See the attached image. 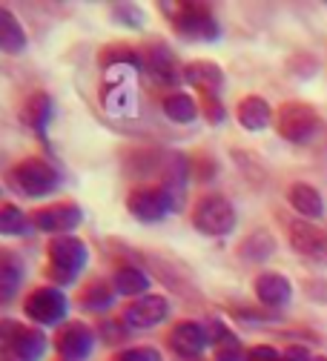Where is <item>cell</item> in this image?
Returning a JSON list of instances; mask_svg holds the SVG:
<instances>
[{
    "label": "cell",
    "mask_w": 327,
    "mask_h": 361,
    "mask_svg": "<svg viewBox=\"0 0 327 361\" xmlns=\"http://www.w3.org/2000/svg\"><path fill=\"white\" fill-rule=\"evenodd\" d=\"M32 230V215H26L18 204H0V235H26Z\"/></svg>",
    "instance_id": "obj_28"
},
{
    "label": "cell",
    "mask_w": 327,
    "mask_h": 361,
    "mask_svg": "<svg viewBox=\"0 0 327 361\" xmlns=\"http://www.w3.org/2000/svg\"><path fill=\"white\" fill-rule=\"evenodd\" d=\"M0 361H18V358H15L12 353H6V355H0Z\"/></svg>",
    "instance_id": "obj_40"
},
{
    "label": "cell",
    "mask_w": 327,
    "mask_h": 361,
    "mask_svg": "<svg viewBox=\"0 0 327 361\" xmlns=\"http://www.w3.org/2000/svg\"><path fill=\"white\" fill-rule=\"evenodd\" d=\"M46 347H49V341H46L43 330L40 327H23V333L18 336L15 347H12V355L18 361H40L46 355Z\"/></svg>",
    "instance_id": "obj_25"
},
{
    "label": "cell",
    "mask_w": 327,
    "mask_h": 361,
    "mask_svg": "<svg viewBox=\"0 0 327 361\" xmlns=\"http://www.w3.org/2000/svg\"><path fill=\"white\" fill-rule=\"evenodd\" d=\"M167 344L170 350L178 355V358H198L207 347H210V333H207V324L204 322H178L172 324V330L167 333Z\"/></svg>",
    "instance_id": "obj_14"
},
{
    "label": "cell",
    "mask_w": 327,
    "mask_h": 361,
    "mask_svg": "<svg viewBox=\"0 0 327 361\" xmlns=\"http://www.w3.org/2000/svg\"><path fill=\"white\" fill-rule=\"evenodd\" d=\"M112 361H161V353L155 347H126L112 355Z\"/></svg>",
    "instance_id": "obj_34"
},
{
    "label": "cell",
    "mask_w": 327,
    "mask_h": 361,
    "mask_svg": "<svg viewBox=\"0 0 327 361\" xmlns=\"http://www.w3.org/2000/svg\"><path fill=\"white\" fill-rule=\"evenodd\" d=\"M26 29L23 23L9 12L0 6V52H6V55H20L26 49Z\"/></svg>",
    "instance_id": "obj_24"
},
{
    "label": "cell",
    "mask_w": 327,
    "mask_h": 361,
    "mask_svg": "<svg viewBox=\"0 0 327 361\" xmlns=\"http://www.w3.org/2000/svg\"><path fill=\"white\" fill-rule=\"evenodd\" d=\"M201 118H207V123L218 126L227 118V106L218 95H201Z\"/></svg>",
    "instance_id": "obj_33"
},
{
    "label": "cell",
    "mask_w": 327,
    "mask_h": 361,
    "mask_svg": "<svg viewBox=\"0 0 327 361\" xmlns=\"http://www.w3.org/2000/svg\"><path fill=\"white\" fill-rule=\"evenodd\" d=\"M9 180L12 187L26 195V198H43V195H52L61 187V172L46 161V158H23L9 169Z\"/></svg>",
    "instance_id": "obj_2"
},
{
    "label": "cell",
    "mask_w": 327,
    "mask_h": 361,
    "mask_svg": "<svg viewBox=\"0 0 327 361\" xmlns=\"http://www.w3.org/2000/svg\"><path fill=\"white\" fill-rule=\"evenodd\" d=\"M150 284H153V279L144 273L141 267H132V264H124V267H118L115 273H112V287H115V293L118 295H126V298H141V295H147V290H150Z\"/></svg>",
    "instance_id": "obj_21"
},
{
    "label": "cell",
    "mask_w": 327,
    "mask_h": 361,
    "mask_svg": "<svg viewBox=\"0 0 327 361\" xmlns=\"http://www.w3.org/2000/svg\"><path fill=\"white\" fill-rule=\"evenodd\" d=\"M253 293L264 307H285L293 298V284L282 273H261L253 281Z\"/></svg>",
    "instance_id": "obj_17"
},
{
    "label": "cell",
    "mask_w": 327,
    "mask_h": 361,
    "mask_svg": "<svg viewBox=\"0 0 327 361\" xmlns=\"http://www.w3.org/2000/svg\"><path fill=\"white\" fill-rule=\"evenodd\" d=\"M207 333H210V347L215 353V361H244V344L242 338L232 333L224 322L218 319H207Z\"/></svg>",
    "instance_id": "obj_16"
},
{
    "label": "cell",
    "mask_w": 327,
    "mask_h": 361,
    "mask_svg": "<svg viewBox=\"0 0 327 361\" xmlns=\"http://www.w3.org/2000/svg\"><path fill=\"white\" fill-rule=\"evenodd\" d=\"M244 361H282V353H278L273 344H256L247 350Z\"/></svg>",
    "instance_id": "obj_35"
},
{
    "label": "cell",
    "mask_w": 327,
    "mask_h": 361,
    "mask_svg": "<svg viewBox=\"0 0 327 361\" xmlns=\"http://www.w3.org/2000/svg\"><path fill=\"white\" fill-rule=\"evenodd\" d=\"M170 315V301L167 295H155V293H147L141 298H135L124 307V315L121 322L129 327V330H150V327H158L161 322H167Z\"/></svg>",
    "instance_id": "obj_13"
},
{
    "label": "cell",
    "mask_w": 327,
    "mask_h": 361,
    "mask_svg": "<svg viewBox=\"0 0 327 361\" xmlns=\"http://www.w3.org/2000/svg\"><path fill=\"white\" fill-rule=\"evenodd\" d=\"M95 341H98L95 330L83 322H66L55 333V350L64 361H86L95 353Z\"/></svg>",
    "instance_id": "obj_12"
},
{
    "label": "cell",
    "mask_w": 327,
    "mask_h": 361,
    "mask_svg": "<svg viewBox=\"0 0 327 361\" xmlns=\"http://www.w3.org/2000/svg\"><path fill=\"white\" fill-rule=\"evenodd\" d=\"M190 172H193V164L184 152H170L164 155V166H161V180L158 184L167 190V195L172 198V207L175 212L184 207L186 201V180H190Z\"/></svg>",
    "instance_id": "obj_15"
},
{
    "label": "cell",
    "mask_w": 327,
    "mask_h": 361,
    "mask_svg": "<svg viewBox=\"0 0 327 361\" xmlns=\"http://www.w3.org/2000/svg\"><path fill=\"white\" fill-rule=\"evenodd\" d=\"M193 169H196V175H198L201 180H213V175L218 172V164H215V158H210V155H198L196 164H193Z\"/></svg>",
    "instance_id": "obj_37"
},
{
    "label": "cell",
    "mask_w": 327,
    "mask_h": 361,
    "mask_svg": "<svg viewBox=\"0 0 327 361\" xmlns=\"http://www.w3.org/2000/svg\"><path fill=\"white\" fill-rule=\"evenodd\" d=\"M66 310H69V301H66L64 290H58L52 284L35 287L23 301L26 319L40 324V327H61L66 319Z\"/></svg>",
    "instance_id": "obj_5"
},
{
    "label": "cell",
    "mask_w": 327,
    "mask_h": 361,
    "mask_svg": "<svg viewBox=\"0 0 327 361\" xmlns=\"http://www.w3.org/2000/svg\"><path fill=\"white\" fill-rule=\"evenodd\" d=\"M12 298H15V295H9V293H6V290H0V304H9V301H12Z\"/></svg>",
    "instance_id": "obj_39"
},
{
    "label": "cell",
    "mask_w": 327,
    "mask_h": 361,
    "mask_svg": "<svg viewBox=\"0 0 327 361\" xmlns=\"http://www.w3.org/2000/svg\"><path fill=\"white\" fill-rule=\"evenodd\" d=\"M282 361H313V355L307 353V347L293 344V347H287V350L282 353Z\"/></svg>",
    "instance_id": "obj_38"
},
{
    "label": "cell",
    "mask_w": 327,
    "mask_h": 361,
    "mask_svg": "<svg viewBox=\"0 0 327 361\" xmlns=\"http://www.w3.org/2000/svg\"><path fill=\"white\" fill-rule=\"evenodd\" d=\"M101 66L104 69H115V66H129L141 72V49L135 47H124V43H115V47H107L101 52Z\"/></svg>",
    "instance_id": "obj_30"
},
{
    "label": "cell",
    "mask_w": 327,
    "mask_h": 361,
    "mask_svg": "<svg viewBox=\"0 0 327 361\" xmlns=\"http://www.w3.org/2000/svg\"><path fill=\"white\" fill-rule=\"evenodd\" d=\"M115 287H112V281H107V279H92L83 290H81V295H78V304H81V310H86V312H104V310H109L112 304H115Z\"/></svg>",
    "instance_id": "obj_23"
},
{
    "label": "cell",
    "mask_w": 327,
    "mask_h": 361,
    "mask_svg": "<svg viewBox=\"0 0 327 361\" xmlns=\"http://www.w3.org/2000/svg\"><path fill=\"white\" fill-rule=\"evenodd\" d=\"M52 112H55V106H52L49 92H32V95L23 101V106H20V121H23L29 129L43 132L46 126H49V121H52Z\"/></svg>",
    "instance_id": "obj_22"
},
{
    "label": "cell",
    "mask_w": 327,
    "mask_h": 361,
    "mask_svg": "<svg viewBox=\"0 0 327 361\" xmlns=\"http://www.w3.org/2000/svg\"><path fill=\"white\" fill-rule=\"evenodd\" d=\"M109 15L115 20H121L124 26H129V29H141V23H144V9L132 6V4H118V6H112Z\"/></svg>",
    "instance_id": "obj_32"
},
{
    "label": "cell",
    "mask_w": 327,
    "mask_h": 361,
    "mask_svg": "<svg viewBox=\"0 0 327 361\" xmlns=\"http://www.w3.org/2000/svg\"><path fill=\"white\" fill-rule=\"evenodd\" d=\"M275 129L290 144H307L319 132V112L310 104L287 101L275 112Z\"/></svg>",
    "instance_id": "obj_6"
},
{
    "label": "cell",
    "mask_w": 327,
    "mask_h": 361,
    "mask_svg": "<svg viewBox=\"0 0 327 361\" xmlns=\"http://www.w3.org/2000/svg\"><path fill=\"white\" fill-rule=\"evenodd\" d=\"M126 209L132 218L144 221V224H155L164 221L170 212H175L172 198L167 195V190L161 184H138L129 190L126 195Z\"/></svg>",
    "instance_id": "obj_8"
},
{
    "label": "cell",
    "mask_w": 327,
    "mask_h": 361,
    "mask_svg": "<svg viewBox=\"0 0 327 361\" xmlns=\"http://www.w3.org/2000/svg\"><path fill=\"white\" fill-rule=\"evenodd\" d=\"M20 284H23V261L12 250H0V290L15 295Z\"/></svg>",
    "instance_id": "obj_29"
},
{
    "label": "cell",
    "mask_w": 327,
    "mask_h": 361,
    "mask_svg": "<svg viewBox=\"0 0 327 361\" xmlns=\"http://www.w3.org/2000/svg\"><path fill=\"white\" fill-rule=\"evenodd\" d=\"M287 241H290L293 252L302 255L304 261L319 264V267H327V233L319 230L313 221H304V218L290 221Z\"/></svg>",
    "instance_id": "obj_10"
},
{
    "label": "cell",
    "mask_w": 327,
    "mask_h": 361,
    "mask_svg": "<svg viewBox=\"0 0 327 361\" xmlns=\"http://www.w3.org/2000/svg\"><path fill=\"white\" fill-rule=\"evenodd\" d=\"M46 279L52 281V287H66L72 284L81 273L83 267L89 264V250L86 244L78 238V235H58L49 241V247H46Z\"/></svg>",
    "instance_id": "obj_1"
},
{
    "label": "cell",
    "mask_w": 327,
    "mask_h": 361,
    "mask_svg": "<svg viewBox=\"0 0 327 361\" xmlns=\"http://www.w3.org/2000/svg\"><path fill=\"white\" fill-rule=\"evenodd\" d=\"M135 72L129 66H115V69H104V109L126 118L135 115Z\"/></svg>",
    "instance_id": "obj_7"
},
{
    "label": "cell",
    "mask_w": 327,
    "mask_h": 361,
    "mask_svg": "<svg viewBox=\"0 0 327 361\" xmlns=\"http://www.w3.org/2000/svg\"><path fill=\"white\" fill-rule=\"evenodd\" d=\"M184 80L198 89V95H218L224 89V72L213 61H190L184 66Z\"/></svg>",
    "instance_id": "obj_18"
},
{
    "label": "cell",
    "mask_w": 327,
    "mask_h": 361,
    "mask_svg": "<svg viewBox=\"0 0 327 361\" xmlns=\"http://www.w3.org/2000/svg\"><path fill=\"white\" fill-rule=\"evenodd\" d=\"M83 221V212L75 201H61V204H49V207H40L32 212V227L37 233H46V235H72Z\"/></svg>",
    "instance_id": "obj_9"
},
{
    "label": "cell",
    "mask_w": 327,
    "mask_h": 361,
    "mask_svg": "<svg viewBox=\"0 0 327 361\" xmlns=\"http://www.w3.org/2000/svg\"><path fill=\"white\" fill-rule=\"evenodd\" d=\"M23 327H26V324H20V322H15V319H0V355L12 353V347H15L18 336L23 333Z\"/></svg>",
    "instance_id": "obj_31"
},
{
    "label": "cell",
    "mask_w": 327,
    "mask_h": 361,
    "mask_svg": "<svg viewBox=\"0 0 327 361\" xmlns=\"http://www.w3.org/2000/svg\"><path fill=\"white\" fill-rule=\"evenodd\" d=\"M164 9L172 18L175 35H181L184 40L210 43V40L221 37V26H218L213 9L204 4H178V6H164Z\"/></svg>",
    "instance_id": "obj_3"
},
{
    "label": "cell",
    "mask_w": 327,
    "mask_h": 361,
    "mask_svg": "<svg viewBox=\"0 0 327 361\" xmlns=\"http://www.w3.org/2000/svg\"><path fill=\"white\" fill-rule=\"evenodd\" d=\"M161 109L170 121L175 123H193L198 118V101L193 95L181 92V89H175V92H170L164 101H161Z\"/></svg>",
    "instance_id": "obj_26"
},
{
    "label": "cell",
    "mask_w": 327,
    "mask_h": 361,
    "mask_svg": "<svg viewBox=\"0 0 327 361\" xmlns=\"http://www.w3.org/2000/svg\"><path fill=\"white\" fill-rule=\"evenodd\" d=\"M141 72H147L161 86H175L178 80H184V66H178L175 52L161 40L141 47Z\"/></svg>",
    "instance_id": "obj_11"
},
{
    "label": "cell",
    "mask_w": 327,
    "mask_h": 361,
    "mask_svg": "<svg viewBox=\"0 0 327 361\" xmlns=\"http://www.w3.org/2000/svg\"><path fill=\"white\" fill-rule=\"evenodd\" d=\"M287 201H290V207L304 221H316V218L324 215V198H321V192L313 184H304V180H296V184H290Z\"/></svg>",
    "instance_id": "obj_20"
},
{
    "label": "cell",
    "mask_w": 327,
    "mask_h": 361,
    "mask_svg": "<svg viewBox=\"0 0 327 361\" xmlns=\"http://www.w3.org/2000/svg\"><path fill=\"white\" fill-rule=\"evenodd\" d=\"M236 207L227 195H218V192H210V195H201L193 207V227L210 238H221V235H230L236 230Z\"/></svg>",
    "instance_id": "obj_4"
},
{
    "label": "cell",
    "mask_w": 327,
    "mask_h": 361,
    "mask_svg": "<svg viewBox=\"0 0 327 361\" xmlns=\"http://www.w3.org/2000/svg\"><path fill=\"white\" fill-rule=\"evenodd\" d=\"M273 252H275V238L267 230H256L239 244V255L244 261H267Z\"/></svg>",
    "instance_id": "obj_27"
},
{
    "label": "cell",
    "mask_w": 327,
    "mask_h": 361,
    "mask_svg": "<svg viewBox=\"0 0 327 361\" xmlns=\"http://www.w3.org/2000/svg\"><path fill=\"white\" fill-rule=\"evenodd\" d=\"M236 118H239L242 129H247V132H261V129H267V126L275 121V112H273V106H270L264 98L247 95V98L239 101Z\"/></svg>",
    "instance_id": "obj_19"
},
{
    "label": "cell",
    "mask_w": 327,
    "mask_h": 361,
    "mask_svg": "<svg viewBox=\"0 0 327 361\" xmlns=\"http://www.w3.org/2000/svg\"><path fill=\"white\" fill-rule=\"evenodd\" d=\"M313 361H327V355H313Z\"/></svg>",
    "instance_id": "obj_41"
},
{
    "label": "cell",
    "mask_w": 327,
    "mask_h": 361,
    "mask_svg": "<svg viewBox=\"0 0 327 361\" xmlns=\"http://www.w3.org/2000/svg\"><path fill=\"white\" fill-rule=\"evenodd\" d=\"M126 330H129V327H126L124 322H101V338H104V341H109V344L124 341Z\"/></svg>",
    "instance_id": "obj_36"
}]
</instances>
